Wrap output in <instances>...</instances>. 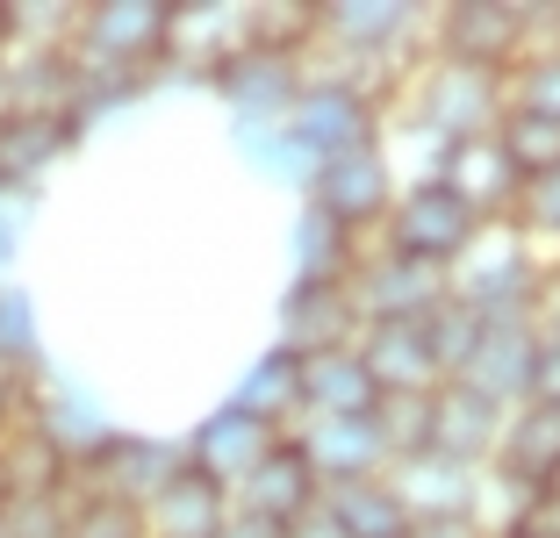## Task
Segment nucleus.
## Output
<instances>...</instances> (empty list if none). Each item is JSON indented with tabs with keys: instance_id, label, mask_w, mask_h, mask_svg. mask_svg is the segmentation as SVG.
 I'll use <instances>...</instances> for the list:
<instances>
[{
	"instance_id": "nucleus-1",
	"label": "nucleus",
	"mask_w": 560,
	"mask_h": 538,
	"mask_svg": "<svg viewBox=\"0 0 560 538\" xmlns=\"http://www.w3.org/2000/svg\"><path fill=\"white\" fill-rule=\"evenodd\" d=\"M396 122L417 130L424 144H467V137H495L503 122V72H475V66H453V58H417L410 86L396 94Z\"/></svg>"
},
{
	"instance_id": "nucleus-2",
	"label": "nucleus",
	"mask_w": 560,
	"mask_h": 538,
	"mask_svg": "<svg viewBox=\"0 0 560 538\" xmlns=\"http://www.w3.org/2000/svg\"><path fill=\"white\" fill-rule=\"evenodd\" d=\"M22 424L50 445V453L66 459L72 473H86L108 445L122 438L116 409L101 402V388H86L80 374H66L58 359H44L30 381H22Z\"/></svg>"
},
{
	"instance_id": "nucleus-3",
	"label": "nucleus",
	"mask_w": 560,
	"mask_h": 538,
	"mask_svg": "<svg viewBox=\"0 0 560 538\" xmlns=\"http://www.w3.org/2000/svg\"><path fill=\"white\" fill-rule=\"evenodd\" d=\"M539 280H546V259H539V252H532L511 223H489L475 245L453 259L445 294H453L460 309H475L481 324H511V316H532Z\"/></svg>"
},
{
	"instance_id": "nucleus-4",
	"label": "nucleus",
	"mask_w": 560,
	"mask_h": 538,
	"mask_svg": "<svg viewBox=\"0 0 560 538\" xmlns=\"http://www.w3.org/2000/svg\"><path fill=\"white\" fill-rule=\"evenodd\" d=\"M302 72H310V66H302ZM288 130H295V144L324 165V159L374 151L381 137H388V108H381L366 86L338 80V72H310L302 94H295V108H288Z\"/></svg>"
},
{
	"instance_id": "nucleus-5",
	"label": "nucleus",
	"mask_w": 560,
	"mask_h": 538,
	"mask_svg": "<svg viewBox=\"0 0 560 538\" xmlns=\"http://www.w3.org/2000/svg\"><path fill=\"white\" fill-rule=\"evenodd\" d=\"M481 230H489V223H481L460 195H445L439 179H402V187H396V209H388V223H381L374 245L381 252H402V259H417V266L453 273V259L475 245Z\"/></svg>"
},
{
	"instance_id": "nucleus-6",
	"label": "nucleus",
	"mask_w": 560,
	"mask_h": 538,
	"mask_svg": "<svg viewBox=\"0 0 560 538\" xmlns=\"http://www.w3.org/2000/svg\"><path fill=\"white\" fill-rule=\"evenodd\" d=\"M431 58H453V66L475 72H511L532 44V8L525 0H445L431 8Z\"/></svg>"
},
{
	"instance_id": "nucleus-7",
	"label": "nucleus",
	"mask_w": 560,
	"mask_h": 538,
	"mask_svg": "<svg viewBox=\"0 0 560 538\" xmlns=\"http://www.w3.org/2000/svg\"><path fill=\"white\" fill-rule=\"evenodd\" d=\"M396 187H402V173L388 165V151L374 144V151H352V159H324L302 201L366 245V237H381V223L396 209Z\"/></svg>"
},
{
	"instance_id": "nucleus-8",
	"label": "nucleus",
	"mask_w": 560,
	"mask_h": 538,
	"mask_svg": "<svg viewBox=\"0 0 560 538\" xmlns=\"http://www.w3.org/2000/svg\"><path fill=\"white\" fill-rule=\"evenodd\" d=\"M80 151L72 115L58 108H0V201L8 209H30L44 195V179Z\"/></svg>"
},
{
	"instance_id": "nucleus-9",
	"label": "nucleus",
	"mask_w": 560,
	"mask_h": 538,
	"mask_svg": "<svg viewBox=\"0 0 560 538\" xmlns=\"http://www.w3.org/2000/svg\"><path fill=\"white\" fill-rule=\"evenodd\" d=\"M346 294H352L360 330L366 324H424V316L445 302V273H439V266L402 259V252L366 245L360 266H352V280H346Z\"/></svg>"
},
{
	"instance_id": "nucleus-10",
	"label": "nucleus",
	"mask_w": 560,
	"mask_h": 538,
	"mask_svg": "<svg viewBox=\"0 0 560 538\" xmlns=\"http://www.w3.org/2000/svg\"><path fill=\"white\" fill-rule=\"evenodd\" d=\"M302 80H310V72H302V58H273V50L237 44L231 58L209 72V86H201V94H215L223 130H237V122H288Z\"/></svg>"
},
{
	"instance_id": "nucleus-11",
	"label": "nucleus",
	"mask_w": 560,
	"mask_h": 538,
	"mask_svg": "<svg viewBox=\"0 0 560 538\" xmlns=\"http://www.w3.org/2000/svg\"><path fill=\"white\" fill-rule=\"evenodd\" d=\"M245 44V8L237 0H187L165 15V58L159 86H209V72Z\"/></svg>"
},
{
	"instance_id": "nucleus-12",
	"label": "nucleus",
	"mask_w": 560,
	"mask_h": 538,
	"mask_svg": "<svg viewBox=\"0 0 560 538\" xmlns=\"http://www.w3.org/2000/svg\"><path fill=\"white\" fill-rule=\"evenodd\" d=\"M288 438L302 445L316 489H352V481H374L388 473V453H381L374 417H302Z\"/></svg>"
},
{
	"instance_id": "nucleus-13",
	"label": "nucleus",
	"mask_w": 560,
	"mask_h": 538,
	"mask_svg": "<svg viewBox=\"0 0 560 538\" xmlns=\"http://www.w3.org/2000/svg\"><path fill=\"white\" fill-rule=\"evenodd\" d=\"M489 481H503V489H517V495H546V489H553V481H560V409L517 402L511 417H503Z\"/></svg>"
},
{
	"instance_id": "nucleus-14",
	"label": "nucleus",
	"mask_w": 560,
	"mask_h": 538,
	"mask_svg": "<svg viewBox=\"0 0 560 538\" xmlns=\"http://www.w3.org/2000/svg\"><path fill=\"white\" fill-rule=\"evenodd\" d=\"M273 438H280V431H266L259 417H245V409H231V402H215L209 417H201V424L180 438V453H187V467H195V473H209L215 489L237 495V481H245V473L273 453Z\"/></svg>"
},
{
	"instance_id": "nucleus-15",
	"label": "nucleus",
	"mask_w": 560,
	"mask_h": 538,
	"mask_svg": "<svg viewBox=\"0 0 560 538\" xmlns=\"http://www.w3.org/2000/svg\"><path fill=\"white\" fill-rule=\"evenodd\" d=\"M180 467H187L180 438H144V431H122V438L108 445V453H101L94 467L80 473V481H86L94 495H108V503H122V510H144Z\"/></svg>"
},
{
	"instance_id": "nucleus-16",
	"label": "nucleus",
	"mask_w": 560,
	"mask_h": 538,
	"mask_svg": "<svg viewBox=\"0 0 560 538\" xmlns=\"http://www.w3.org/2000/svg\"><path fill=\"white\" fill-rule=\"evenodd\" d=\"M360 338V316H352V294L346 288H280L273 302V344L295 359H316V352H338V344Z\"/></svg>"
},
{
	"instance_id": "nucleus-17",
	"label": "nucleus",
	"mask_w": 560,
	"mask_h": 538,
	"mask_svg": "<svg viewBox=\"0 0 560 538\" xmlns=\"http://www.w3.org/2000/svg\"><path fill=\"white\" fill-rule=\"evenodd\" d=\"M532 352H539V324L532 316H511V324H481V344L467 359L460 388H475L481 402L517 409L532 395Z\"/></svg>"
},
{
	"instance_id": "nucleus-18",
	"label": "nucleus",
	"mask_w": 560,
	"mask_h": 538,
	"mask_svg": "<svg viewBox=\"0 0 560 538\" xmlns=\"http://www.w3.org/2000/svg\"><path fill=\"white\" fill-rule=\"evenodd\" d=\"M431 179H439L445 195H460L467 209L481 215V223H511L517 187H525V179L503 165L495 137H467V144H445V151H439V165H431Z\"/></svg>"
},
{
	"instance_id": "nucleus-19",
	"label": "nucleus",
	"mask_w": 560,
	"mask_h": 538,
	"mask_svg": "<svg viewBox=\"0 0 560 538\" xmlns=\"http://www.w3.org/2000/svg\"><path fill=\"white\" fill-rule=\"evenodd\" d=\"M503 417H511V409H495V402H481L475 388L445 381V388L431 395V453L460 459V467H475V473H489L495 438H503Z\"/></svg>"
},
{
	"instance_id": "nucleus-20",
	"label": "nucleus",
	"mask_w": 560,
	"mask_h": 538,
	"mask_svg": "<svg viewBox=\"0 0 560 538\" xmlns=\"http://www.w3.org/2000/svg\"><path fill=\"white\" fill-rule=\"evenodd\" d=\"M352 352H360V366L374 374L381 395H431V388H445L439 359H431V344H424V324H366L360 338H352Z\"/></svg>"
},
{
	"instance_id": "nucleus-21",
	"label": "nucleus",
	"mask_w": 560,
	"mask_h": 538,
	"mask_svg": "<svg viewBox=\"0 0 560 538\" xmlns=\"http://www.w3.org/2000/svg\"><path fill=\"white\" fill-rule=\"evenodd\" d=\"M388 489H396V503L417 517H460V510H475L481 517V473L460 467V459H439V453H417V459H396L388 467Z\"/></svg>"
},
{
	"instance_id": "nucleus-22",
	"label": "nucleus",
	"mask_w": 560,
	"mask_h": 538,
	"mask_svg": "<svg viewBox=\"0 0 560 538\" xmlns=\"http://www.w3.org/2000/svg\"><path fill=\"white\" fill-rule=\"evenodd\" d=\"M360 252L366 245L352 230H338L330 215H316L310 201H295V223H288V280H295V288H346Z\"/></svg>"
},
{
	"instance_id": "nucleus-23",
	"label": "nucleus",
	"mask_w": 560,
	"mask_h": 538,
	"mask_svg": "<svg viewBox=\"0 0 560 538\" xmlns=\"http://www.w3.org/2000/svg\"><path fill=\"white\" fill-rule=\"evenodd\" d=\"M231 503L259 510V517H273V524H295L302 510L324 503V489H316V473H310V459H302V445L295 438H273V453H266L259 467L237 481Z\"/></svg>"
},
{
	"instance_id": "nucleus-24",
	"label": "nucleus",
	"mask_w": 560,
	"mask_h": 538,
	"mask_svg": "<svg viewBox=\"0 0 560 538\" xmlns=\"http://www.w3.org/2000/svg\"><path fill=\"white\" fill-rule=\"evenodd\" d=\"M137 517H144V538H215L223 517H231V489H215L209 473L180 467Z\"/></svg>"
},
{
	"instance_id": "nucleus-25",
	"label": "nucleus",
	"mask_w": 560,
	"mask_h": 538,
	"mask_svg": "<svg viewBox=\"0 0 560 538\" xmlns=\"http://www.w3.org/2000/svg\"><path fill=\"white\" fill-rule=\"evenodd\" d=\"M231 409H245V417H259L266 431H295V417H302V359L295 352H280V344H266L259 359H252L245 374L231 381V395H223Z\"/></svg>"
},
{
	"instance_id": "nucleus-26",
	"label": "nucleus",
	"mask_w": 560,
	"mask_h": 538,
	"mask_svg": "<svg viewBox=\"0 0 560 538\" xmlns=\"http://www.w3.org/2000/svg\"><path fill=\"white\" fill-rule=\"evenodd\" d=\"M374 402H381V388H374V374L360 366L352 344L302 359V417H374Z\"/></svg>"
},
{
	"instance_id": "nucleus-27",
	"label": "nucleus",
	"mask_w": 560,
	"mask_h": 538,
	"mask_svg": "<svg viewBox=\"0 0 560 538\" xmlns=\"http://www.w3.org/2000/svg\"><path fill=\"white\" fill-rule=\"evenodd\" d=\"M231 151L245 159V173L259 179V187H280V195H310V179H316V159L295 144V130L288 122H237L231 130Z\"/></svg>"
},
{
	"instance_id": "nucleus-28",
	"label": "nucleus",
	"mask_w": 560,
	"mask_h": 538,
	"mask_svg": "<svg viewBox=\"0 0 560 538\" xmlns=\"http://www.w3.org/2000/svg\"><path fill=\"white\" fill-rule=\"evenodd\" d=\"M0 489H8V503H58L72 489V467L30 424H15L0 438Z\"/></svg>"
},
{
	"instance_id": "nucleus-29",
	"label": "nucleus",
	"mask_w": 560,
	"mask_h": 538,
	"mask_svg": "<svg viewBox=\"0 0 560 538\" xmlns=\"http://www.w3.org/2000/svg\"><path fill=\"white\" fill-rule=\"evenodd\" d=\"M324 510L346 538H410V510L396 503L388 473L374 481H352V489H324Z\"/></svg>"
},
{
	"instance_id": "nucleus-30",
	"label": "nucleus",
	"mask_w": 560,
	"mask_h": 538,
	"mask_svg": "<svg viewBox=\"0 0 560 538\" xmlns=\"http://www.w3.org/2000/svg\"><path fill=\"white\" fill-rule=\"evenodd\" d=\"M44 309L22 280H0V381H30L44 366Z\"/></svg>"
},
{
	"instance_id": "nucleus-31",
	"label": "nucleus",
	"mask_w": 560,
	"mask_h": 538,
	"mask_svg": "<svg viewBox=\"0 0 560 538\" xmlns=\"http://www.w3.org/2000/svg\"><path fill=\"white\" fill-rule=\"evenodd\" d=\"M245 44L310 66V50H316V0H252V8H245Z\"/></svg>"
},
{
	"instance_id": "nucleus-32",
	"label": "nucleus",
	"mask_w": 560,
	"mask_h": 538,
	"mask_svg": "<svg viewBox=\"0 0 560 538\" xmlns=\"http://www.w3.org/2000/svg\"><path fill=\"white\" fill-rule=\"evenodd\" d=\"M495 151H503V165H511L517 179H539V173L560 165V122L525 115V108H503V122H495Z\"/></svg>"
},
{
	"instance_id": "nucleus-33",
	"label": "nucleus",
	"mask_w": 560,
	"mask_h": 538,
	"mask_svg": "<svg viewBox=\"0 0 560 538\" xmlns=\"http://www.w3.org/2000/svg\"><path fill=\"white\" fill-rule=\"evenodd\" d=\"M503 108H525L560 122V44H532L511 72H503Z\"/></svg>"
},
{
	"instance_id": "nucleus-34",
	"label": "nucleus",
	"mask_w": 560,
	"mask_h": 538,
	"mask_svg": "<svg viewBox=\"0 0 560 538\" xmlns=\"http://www.w3.org/2000/svg\"><path fill=\"white\" fill-rule=\"evenodd\" d=\"M431 395H439V388H431ZM431 395H381V402H374V431H381L388 467L431 453Z\"/></svg>"
},
{
	"instance_id": "nucleus-35",
	"label": "nucleus",
	"mask_w": 560,
	"mask_h": 538,
	"mask_svg": "<svg viewBox=\"0 0 560 538\" xmlns=\"http://www.w3.org/2000/svg\"><path fill=\"white\" fill-rule=\"evenodd\" d=\"M58 510H66V538H144V517L108 503V495H94L80 473H72V489L58 495Z\"/></svg>"
},
{
	"instance_id": "nucleus-36",
	"label": "nucleus",
	"mask_w": 560,
	"mask_h": 538,
	"mask_svg": "<svg viewBox=\"0 0 560 538\" xmlns=\"http://www.w3.org/2000/svg\"><path fill=\"white\" fill-rule=\"evenodd\" d=\"M424 344H431V359H439V381H460L467 359H475V344H481V316L445 294L439 309L424 316Z\"/></svg>"
},
{
	"instance_id": "nucleus-37",
	"label": "nucleus",
	"mask_w": 560,
	"mask_h": 538,
	"mask_svg": "<svg viewBox=\"0 0 560 538\" xmlns=\"http://www.w3.org/2000/svg\"><path fill=\"white\" fill-rule=\"evenodd\" d=\"M511 230L525 237L532 252H539V245H560V165H553V173H539V179H525V187H517Z\"/></svg>"
},
{
	"instance_id": "nucleus-38",
	"label": "nucleus",
	"mask_w": 560,
	"mask_h": 538,
	"mask_svg": "<svg viewBox=\"0 0 560 538\" xmlns=\"http://www.w3.org/2000/svg\"><path fill=\"white\" fill-rule=\"evenodd\" d=\"M0 524H8V538H66V510L58 503H8Z\"/></svg>"
},
{
	"instance_id": "nucleus-39",
	"label": "nucleus",
	"mask_w": 560,
	"mask_h": 538,
	"mask_svg": "<svg viewBox=\"0 0 560 538\" xmlns=\"http://www.w3.org/2000/svg\"><path fill=\"white\" fill-rule=\"evenodd\" d=\"M525 402L560 409V338H553V330H539V352H532V395H525Z\"/></svg>"
},
{
	"instance_id": "nucleus-40",
	"label": "nucleus",
	"mask_w": 560,
	"mask_h": 538,
	"mask_svg": "<svg viewBox=\"0 0 560 538\" xmlns=\"http://www.w3.org/2000/svg\"><path fill=\"white\" fill-rule=\"evenodd\" d=\"M495 538H560V510L546 503V495H532L511 524H495Z\"/></svg>"
},
{
	"instance_id": "nucleus-41",
	"label": "nucleus",
	"mask_w": 560,
	"mask_h": 538,
	"mask_svg": "<svg viewBox=\"0 0 560 538\" xmlns=\"http://www.w3.org/2000/svg\"><path fill=\"white\" fill-rule=\"evenodd\" d=\"M410 538H495V531L475 517V510H460V517H417Z\"/></svg>"
},
{
	"instance_id": "nucleus-42",
	"label": "nucleus",
	"mask_w": 560,
	"mask_h": 538,
	"mask_svg": "<svg viewBox=\"0 0 560 538\" xmlns=\"http://www.w3.org/2000/svg\"><path fill=\"white\" fill-rule=\"evenodd\" d=\"M532 324L560 338V259H546V280H539V302H532Z\"/></svg>"
},
{
	"instance_id": "nucleus-43",
	"label": "nucleus",
	"mask_w": 560,
	"mask_h": 538,
	"mask_svg": "<svg viewBox=\"0 0 560 538\" xmlns=\"http://www.w3.org/2000/svg\"><path fill=\"white\" fill-rule=\"evenodd\" d=\"M215 538H280V524L259 517V510H245V503H231V517H223V531H215Z\"/></svg>"
},
{
	"instance_id": "nucleus-44",
	"label": "nucleus",
	"mask_w": 560,
	"mask_h": 538,
	"mask_svg": "<svg viewBox=\"0 0 560 538\" xmlns=\"http://www.w3.org/2000/svg\"><path fill=\"white\" fill-rule=\"evenodd\" d=\"M15 259H22V209L0 201V280H15Z\"/></svg>"
},
{
	"instance_id": "nucleus-45",
	"label": "nucleus",
	"mask_w": 560,
	"mask_h": 538,
	"mask_svg": "<svg viewBox=\"0 0 560 538\" xmlns=\"http://www.w3.org/2000/svg\"><path fill=\"white\" fill-rule=\"evenodd\" d=\"M280 538H346V531H338V524H330V510L316 503V510H302L295 524H280Z\"/></svg>"
},
{
	"instance_id": "nucleus-46",
	"label": "nucleus",
	"mask_w": 560,
	"mask_h": 538,
	"mask_svg": "<svg viewBox=\"0 0 560 538\" xmlns=\"http://www.w3.org/2000/svg\"><path fill=\"white\" fill-rule=\"evenodd\" d=\"M22 424V381H0V438Z\"/></svg>"
},
{
	"instance_id": "nucleus-47",
	"label": "nucleus",
	"mask_w": 560,
	"mask_h": 538,
	"mask_svg": "<svg viewBox=\"0 0 560 538\" xmlns=\"http://www.w3.org/2000/svg\"><path fill=\"white\" fill-rule=\"evenodd\" d=\"M546 503H553V510H560V481H553V489H546Z\"/></svg>"
},
{
	"instance_id": "nucleus-48",
	"label": "nucleus",
	"mask_w": 560,
	"mask_h": 538,
	"mask_svg": "<svg viewBox=\"0 0 560 538\" xmlns=\"http://www.w3.org/2000/svg\"><path fill=\"white\" fill-rule=\"evenodd\" d=\"M0 50H8V22H0Z\"/></svg>"
},
{
	"instance_id": "nucleus-49",
	"label": "nucleus",
	"mask_w": 560,
	"mask_h": 538,
	"mask_svg": "<svg viewBox=\"0 0 560 538\" xmlns=\"http://www.w3.org/2000/svg\"><path fill=\"white\" fill-rule=\"evenodd\" d=\"M0 510H8V489H0Z\"/></svg>"
},
{
	"instance_id": "nucleus-50",
	"label": "nucleus",
	"mask_w": 560,
	"mask_h": 538,
	"mask_svg": "<svg viewBox=\"0 0 560 538\" xmlns=\"http://www.w3.org/2000/svg\"><path fill=\"white\" fill-rule=\"evenodd\" d=\"M0 538H8V524H0Z\"/></svg>"
},
{
	"instance_id": "nucleus-51",
	"label": "nucleus",
	"mask_w": 560,
	"mask_h": 538,
	"mask_svg": "<svg viewBox=\"0 0 560 538\" xmlns=\"http://www.w3.org/2000/svg\"><path fill=\"white\" fill-rule=\"evenodd\" d=\"M0 108H8V101H0Z\"/></svg>"
}]
</instances>
